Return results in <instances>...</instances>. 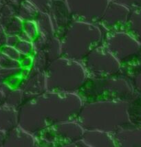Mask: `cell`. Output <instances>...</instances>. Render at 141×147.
I'll use <instances>...</instances> for the list:
<instances>
[{"mask_svg":"<svg viewBox=\"0 0 141 147\" xmlns=\"http://www.w3.org/2000/svg\"><path fill=\"white\" fill-rule=\"evenodd\" d=\"M25 102L24 93L19 88L12 90L7 94L4 104L18 110L19 108Z\"/></svg>","mask_w":141,"mask_h":147,"instance_id":"cell-21","label":"cell"},{"mask_svg":"<svg viewBox=\"0 0 141 147\" xmlns=\"http://www.w3.org/2000/svg\"><path fill=\"white\" fill-rule=\"evenodd\" d=\"M60 144L82 140L85 129L77 120L61 122L52 126Z\"/></svg>","mask_w":141,"mask_h":147,"instance_id":"cell-12","label":"cell"},{"mask_svg":"<svg viewBox=\"0 0 141 147\" xmlns=\"http://www.w3.org/2000/svg\"><path fill=\"white\" fill-rule=\"evenodd\" d=\"M90 147H117L112 134L99 130H85L82 138Z\"/></svg>","mask_w":141,"mask_h":147,"instance_id":"cell-15","label":"cell"},{"mask_svg":"<svg viewBox=\"0 0 141 147\" xmlns=\"http://www.w3.org/2000/svg\"><path fill=\"white\" fill-rule=\"evenodd\" d=\"M19 39L22 40V41H32L31 38L29 37V36L26 33L24 32V30L22 32H20V34L18 35Z\"/></svg>","mask_w":141,"mask_h":147,"instance_id":"cell-38","label":"cell"},{"mask_svg":"<svg viewBox=\"0 0 141 147\" xmlns=\"http://www.w3.org/2000/svg\"><path fill=\"white\" fill-rule=\"evenodd\" d=\"M107 32L99 23L73 20L60 38L62 57L81 62L89 52L103 43Z\"/></svg>","mask_w":141,"mask_h":147,"instance_id":"cell-3","label":"cell"},{"mask_svg":"<svg viewBox=\"0 0 141 147\" xmlns=\"http://www.w3.org/2000/svg\"><path fill=\"white\" fill-rule=\"evenodd\" d=\"M129 104L119 100L86 101L77 120L85 130H99L114 134L131 124Z\"/></svg>","mask_w":141,"mask_h":147,"instance_id":"cell-2","label":"cell"},{"mask_svg":"<svg viewBox=\"0 0 141 147\" xmlns=\"http://www.w3.org/2000/svg\"><path fill=\"white\" fill-rule=\"evenodd\" d=\"M36 147H49V146H42V145H41V146H36Z\"/></svg>","mask_w":141,"mask_h":147,"instance_id":"cell-41","label":"cell"},{"mask_svg":"<svg viewBox=\"0 0 141 147\" xmlns=\"http://www.w3.org/2000/svg\"><path fill=\"white\" fill-rule=\"evenodd\" d=\"M125 31L141 44V7L130 10Z\"/></svg>","mask_w":141,"mask_h":147,"instance_id":"cell-17","label":"cell"},{"mask_svg":"<svg viewBox=\"0 0 141 147\" xmlns=\"http://www.w3.org/2000/svg\"><path fill=\"white\" fill-rule=\"evenodd\" d=\"M5 99H6V95L2 92V90L0 88V105H3L5 102Z\"/></svg>","mask_w":141,"mask_h":147,"instance_id":"cell-40","label":"cell"},{"mask_svg":"<svg viewBox=\"0 0 141 147\" xmlns=\"http://www.w3.org/2000/svg\"><path fill=\"white\" fill-rule=\"evenodd\" d=\"M37 143L34 135L18 126L7 133L3 147H35Z\"/></svg>","mask_w":141,"mask_h":147,"instance_id":"cell-14","label":"cell"},{"mask_svg":"<svg viewBox=\"0 0 141 147\" xmlns=\"http://www.w3.org/2000/svg\"><path fill=\"white\" fill-rule=\"evenodd\" d=\"M17 50L22 56H31L35 53L33 41H26L20 40L15 46Z\"/></svg>","mask_w":141,"mask_h":147,"instance_id":"cell-27","label":"cell"},{"mask_svg":"<svg viewBox=\"0 0 141 147\" xmlns=\"http://www.w3.org/2000/svg\"><path fill=\"white\" fill-rule=\"evenodd\" d=\"M23 30L29 36L32 41H33L39 35V32L35 21H25L23 24Z\"/></svg>","mask_w":141,"mask_h":147,"instance_id":"cell-26","label":"cell"},{"mask_svg":"<svg viewBox=\"0 0 141 147\" xmlns=\"http://www.w3.org/2000/svg\"><path fill=\"white\" fill-rule=\"evenodd\" d=\"M130 10L122 5L110 1L99 24L107 32L125 30Z\"/></svg>","mask_w":141,"mask_h":147,"instance_id":"cell-9","label":"cell"},{"mask_svg":"<svg viewBox=\"0 0 141 147\" xmlns=\"http://www.w3.org/2000/svg\"><path fill=\"white\" fill-rule=\"evenodd\" d=\"M19 41H20V39H19L18 35H7L6 45L12 47H15Z\"/></svg>","mask_w":141,"mask_h":147,"instance_id":"cell-37","label":"cell"},{"mask_svg":"<svg viewBox=\"0 0 141 147\" xmlns=\"http://www.w3.org/2000/svg\"><path fill=\"white\" fill-rule=\"evenodd\" d=\"M57 147H90L85 143L83 140H79L72 142L64 143V144H60Z\"/></svg>","mask_w":141,"mask_h":147,"instance_id":"cell-36","label":"cell"},{"mask_svg":"<svg viewBox=\"0 0 141 147\" xmlns=\"http://www.w3.org/2000/svg\"><path fill=\"white\" fill-rule=\"evenodd\" d=\"M47 40L48 39H46V38H44L43 36L40 35V34L37 36V37L35 38L34 41H33L35 52L43 50L45 47V45H46Z\"/></svg>","mask_w":141,"mask_h":147,"instance_id":"cell-33","label":"cell"},{"mask_svg":"<svg viewBox=\"0 0 141 147\" xmlns=\"http://www.w3.org/2000/svg\"><path fill=\"white\" fill-rule=\"evenodd\" d=\"M33 69L40 71H45L49 65V62L43 50L35 52L33 55Z\"/></svg>","mask_w":141,"mask_h":147,"instance_id":"cell-25","label":"cell"},{"mask_svg":"<svg viewBox=\"0 0 141 147\" xmlns=\"http://www.w3.org/2000/svg\"><path fill=\"white\" fill-rule=\"evenodd\" d=\"M73 20L98 24L110 0H65Z\"/></svg>","mask_w":141,"mask_h":147,"instance_id":"cell-8","label":"cell"},{"mask_svg":"<svg viewBox=\"0 0 141 147\" xmlns=\"http://www.w3.org/2000/svg\"><path fill=\"white\" fill-rule=\"evenodd\" d=\"M81 63L91 78L114 76L121 71V64L103 43L89 52Z\"/></svg>","mask_w":141,"mask_h":147,"instance_id":"cell-6","label":"cell"},{"mask_svg":"<svg viewBox=\"0 0 141 147\" xmlns=\"http://www.w3.org/2000/svg\"><path fill=\"white\" fill-rule=\"evenodd\" d=\"M112 135L117 147H141V125L129 124Z\"/></svg>","mask_w":141,"mask_h":147,"instance_id":"cell-13","label":"cell"},{"mask_svg":"<svg viewBox=\"0 0 141 147\" xmlns=\"http://www.w3.org/2000/svg\"><path fill=\"white\" fill-rule=\"evenodd\" d=\"M110 1L122 5L129 10L141 7V0H110Z\"/></svg>","mask_w":141,"mask_h":147,"instance_id":"cell-32","label":"cell"},{"mask_svg":"<svg viewBox=\"0 0 141 147\" xmlns=\"http://www.w3.org/2000/svg\"><path fill=\"white\" fill-rule=\"evenodd\" d=\"M0 52L3 55L10 58V59H15L17 61H20L23 56L19 53V52L17 50L15 47L9 46V45H4L0 48Z\"/></svg>","mask_w":141,"mask_h":147,"instance_id":"cell-29","label":"cell"},{"mask_svg":"<svg viewBox=\"0 0 141 147\" xmlns=\"http://www.w3.org/2000/svg\"><path fill=\"white\" fill-rule=\"evenodd\" d=\"M43 51L46 55L49 63L62 57L61 39L56 36L50 38L47 41Z\"/></svg>","mask_w":141,"mask_h":147,"instance_id":"cell-20","label":"cell"},{"mask_svg":"<svg viewBox=\"0 0 141 147\" xmlns=\"http://www.w3.org/2000/svg\"><path fill=\"white\" fill-rule=\"evenodd\" d=\"M141 72V46L138 55L129 64L121 66V73L132 78L134 75Z\"/></svg>","mask_w":141,"mask_h":147,"instance_id":"cell-22","label":"cell"},{"mask_svg":"<svg viewBox=\"0 0 141 147\" xmlns=\"http://www.w3.org/2000/svg\"><path fill=\"white\" fill-rule=\"evenodd\" d=\"M6 134L7 133L4 132V131L0 130V147H3L6 138Z\"/></svg>","mask_w":141,"mask_h":147,"instance_id":"cell-39","label":"cell"},{"mask_svg":"<svg viewBox=\"0 0 141 147\" xmlns=\"http://www.w3.org/2000/svg\"><path fill=\"white\" fill-rule=\"evenodd\" d=\"M47 91L78 94L89 78L79 61L61 57L49 63L45 71Z\"/></svg>","mask_w":141,"mask_h":147,"instance_id":"cell-5","label":"cell"},{"mask_svg":"<svg viewBox=\"0 0 141 147\" xmlns=\"http://www.w3.org/2000/svg\"><path fill=\"white\" fill-rule=\"evenodd\" d=\"M18 88L24 93L25 101L46 92L45 71H40L31 68L29 74L23 78Z\"/></svg>","mask_w":141,"mask_h":147,"instance_id":"cell-10","label":"cell"},{"mask_svg":"<svg viewBox=\"0 0 141 147\" xmlns=\"http://www.w3.org/2000/svg\"><path fill=\"white\" fill-rule=\"evenodd\" d=\"M128 113L131 124L141 125V96L129 102Z\"/></svg>","mask_w":141,"mask_h":147,"instance_id":"cell-23","label":"cell"},{"mask_svg":"<svg viewBox=\"0 0 141 147\" xmlns=\"http://www.w3.org/2000/svg\"><path fill=\"white\" fill-rule=\"evenodd\" d=\"M24 22L18 17H13L5 27L4 32L6 35H19L23 31Z\"/></svg>","mask_w":141,"mask_h":147,"instance_id":"cell-24","label":"cell"},{"mask_svg":"<svg viewBox=\"0 0 141 147\" xmlns=\"http://www.w3.org/2000/svg\"><path fill=\"white\" fill-rule=\"evenodd\" d=\"M39 11L29 0H24L17 7L16 16L20 18L23 22L35 21Z\"/></svg>","mask_w":141,"mask_h":147,"instance_id":"cell-19","label":"cell"},{"mask_svg":"<svg viewBox=\"0 0 141 147\" xmlns=\"http://www.w3.org/2000/svg\"><path fill=\"white\" fill-rule=\"evenodd\" d=\"M22 68H15V69H6L0 68V83L6 82L10 78L21 74Z\"/></svg>","mask_w":141,"mask_h":147,"instance_id":"cell-31","label":"cell"},{"mask_svg":"<svg viewBox=\"0 0 141 147\" xmlns=\"http://www.w3.org/2000/svg\"><path fill=\"white\" fill-rule=\"evenodd\" d=\"M18 126V110L4 103L0 105V130L8 133Z\"/></svg>","mask_w":141,"mask_h":147,"instance_id":"cell-16","label":"cell"},{"mask_svg":"<svg viewBox=\"0 0 141 147\" xmlns=\"http://www.w3.org/2000/svg\"><path fill=\"white\" fill-rule=\"evenodd\" d=\"M33 55L31 56H23L22 59L19 61L20 66L22 69H31L33 66Z\"/></svg>","mask_w":141,"mask_h":147,"instance_id":"cell-34","label":"cell"},{"mask_svg":"<svg viewBox=\"0 0 141 147\" xmlns=\"http://www.w3.org/2000/svg\"><path fill=\"white\" fill-rule=\"evenodd\" d=\"M40 13L50 14L52 0H29Z\"/></svg>","mask_w":141,"mask_h":147,"instance_id":"cell-30","label":"cell"},{"mask_svg":"<svg viewBox=\"0 0 141 147\" xmlns=\"http://www.w3.org/2000/svg\"><path fill=\"white\" fill-rule=\"evenodd\" d=\"M103 45L122 65L131 63L140 50L141 44L125 30L107 32Z\"/></svg>","mask_w":141,"mask_h":147,"instance_id":"cell-7","label":"cell"},{"mask_svg":"<svg viewBox=\"0 0 141 147\" xmlns=\"http://www.w3.org/2000/svg\"><path fill=\"white\" fill-rule=\"evenodd\" d=\"M83 103L79 94L46 91L19 108V127L35 136L46 127L77 120Z\"/></svg>","mask_w":141,"mask_h":147,"instance_id":"cell-1","label":"cell"},{"mask_svg":"<svg viewBox=\"0 0 141 147\" xmlns=\"http://www.w3.org/2000/svg\"><path fill=\"white\" fill-rule=\"evenodd\" d=\"M51 20L55 32V36L61 38L73 18L65 0H52L50 12Z\"/></svg>","mask_w":141,"mask_h":147,"instance_id":"cell-11","label":"cell"},{"mask_svg":"<svg viewBox=\"0 0 141 147\" xmlns=\"http://www.w3.org/2000/svg\"><path fill=\"white\" fill-rule=\"evenodd\" d=\"M83 102L96 100H119L130 102L140 97L131 78L123 74L103 78H89L79 92Z\"/></svg>","mask_w":141,"mask_h":147,"instance_id":"cell-4","label":"cell"},{"mask_svg":"<svg viewBox=\"0 0 141 147\" xmlns=\"http://www.w3.org/2000/svg\"><path fill=\"white\" fill-rule=\"evenodd\" d=\"M35 21L37 25L40 35L43 36L46 39H50L55 36L53 24L48 14L39 12Z\"/></svg>","mask_w":141,"mask_h":147,"instance_id":"cell-18","label":"cell"},{"mask_svg":"<svg viewBox=\"0 0 141 147\" xmlns=\"http://www.w3.org/2000/svg\"><path fill=\"white\" fill-rule=\"evenodd\" d=\"M20 67V63L19 61L10 59V58L3 55V54L0 52V68L15 69V68Z\"/></svg>","mask_w":141,"mask_h":147,"instance_id":"cell-28","label":"cell"},{"mask_svg":"<svg viewBox=\"0 0 141 147\" xmlns=\"http://www.w3.org/2000/svg\"><path fill=\"white\" fill-rule=\"evenodd\" d=\"M131 79L135 90L141 96V72L134 75Z\"/></svg>","mask_w":141,"mask_h":147,"instance_id":"cell-35","label":"cell"}]
</instances>
